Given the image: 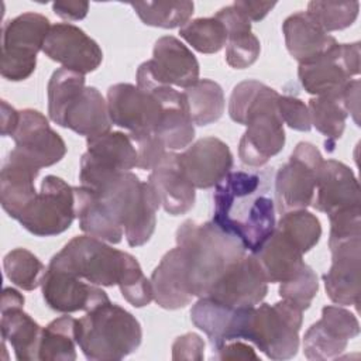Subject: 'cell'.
<instances>
[{"label":"cell","mask_w":361,"mask_h":361,"mask_svg":"<svg viewBox=\"0 0 361 361\" xmlns=\"http://www.w3.org/2000/svg\"><path fill=\"white\" fill-rule=\"evenodd\" d=\"M272 171L228 172L213 193V223L255 254L276 226Z\"/></svg>","instance_id":"obj_1"},{"label":"cell","mask_w":361,"mask_h":361,"mask_svg":"<svg viewBox=\"0 0 361 361\" xmlns=\"http://www.w3.org/2000/svg\"><path fill=\"white\" fill-rule=\"evenodd\" d=\"M49 268L69 272L97 286H118L123 298L134 307L154 300L151 281L135 257L107 245L92 235H76L56 252Z\"/></svg>","instance_id":"obj_2"},{"label":"cell","mask_w":361,"mask_h":361,"mask_svg":"<svg viewBox=\"0 0 361 361\" xmlns=\"http://www.w3.org/2000/svg\"><path fill=\"white\" fill-rule=\"evenodd\" d=\"M278 99L275 89L254 79L234 86L228 116L234 123L247 127L238 142V157L244 165L259 168L283 149L286 137Z\"/></svg>","instance_id":"obj_3"},{"label":"cell","mask_w":361,"mask_h":361,"mask_svg":"<svg viewBox=\"0 0 361 361\" xmlns=\"http://www.w3.org/2000/svg\"><path fill=\"white\" fill-rule=\"evenodd\" d=\"M302 322L303 310L283 299L274 305L238 307L233 312L224 343L245 340L271 360H289L298 354Z\"/></svg>","instance_id":"obj_4"},{"label":"cell","mask_w":361,"mask_h":361,"mask_svg":"<svg viewBox=\"0 0 361 361\" xmlns=\"http://www.w3.org/2000/svg\"><path fill=\"white\" fill-rule=\"evenodd\" d=\"M176 245L185 255L195 298L206 296L220 276L247 251L237 238L220 230L213 221H183L176 230Z\"/></svg>","instance_id":"obj_5"},{"label":"cell","mask_w":361,"mask_h":361,"mask_svg":"<svg viewBox=\"0 0 361 361\" xmlns=\"http://www.w3.org/2000/svg\"><path fill=\"white\" fill-rule=\"evenodd\" d=\"M85 75L56 69L47 87L49 118L79 135L96 137L111 131L107 100L94 86L85 85Z\"/></svg>","instance_id":"obj_6"},{"label":"cell","mask_w":361,"mask_h":361,"mask_svg":"<svg viewBox=\"0 0 361 361\" xmlns=\"http://www.w3.org/2000/svg\"><path fill=\"white\" fill-rule=\"evenodd\" d=\"M75 333L79 348L92 361L123 360L142 341V329L135 316L110 300L76 319Z\"/></svg>","instance_id":"obj_7"},{"label":"cell","mask_w":361,"mask_h":361,"mask_svg":"<svg viewBox=\"0 0 361 361\" xmlns=\"http://www.w3.org/2000/svg\"><path fill=\"white\" fill-rule=\"evenodd\" d=\"M123 227L130 247L149 241L157 226V210L161 206L158 193L149 182H142L130 172H123L93 190Z\"/></svg>","instance_id":"obj_8"},{"label":"cell","mask_w":361,"mask_h":361,"mask_svg":"<svg viewBox=\"0 0 361 361\" xmlns=\"http://www.w3.org/2000/svg\"><path fill=\"white\" fill-rule=\"evenodd\" d=\"M49 28V20L34 11L23 13L3 24L0 73L4 79L21 82L34 73L37 54L42 51Z\"/></svg>","instance_id":"obj_9"},{"label":"cell","mask_w":361,"mask_h":361,"mask_svg":"<svg viewBox=\"0 0 361 361\" xmlns=\"http://www.w3.org/2000/svg\"><path fill=\"white\" fill-rule=\"evenodd\" d=\"M323 157L312 142L302 141L275 173L274 195L279 214L312 204Z\"/></svg>","instance_id":"obj_10"},{"label":"cell","mask_w":361,"mask_h":361,"mask_svg":"<svg viewBox=\"0 0 361 361\" xmlns=\"http://www.w3.org/2000/svg\"><path fill=\"white\" fill-rule=\"evenodd\" d=\"M86 147L80 158L79 180L80 186L90 190H97L117 175L137 168V149L128 134L109 131L89 137Z\"/></svg>","instance_id":"obj_11"},{"label":"cell","mask_w":361,"mask_h":361,"mask_svg":"<svg viewBox=\"0 0 361 361\" xmlns=\"http://www.w3.org/2000/svg\"><path fill=\"white\" fill-rule=\"evenodd\" d=\"M75 188L62 178L48 175L41 190L20 216V224L37 237H52L66 231L76 217Z\"/></svg>","instance_id":"obj_12"},{"label":"cell","mask_w":361,"mask_h":361,"mask_svg":"<svg viewBox=\"0 0 361 361\" xmlns=\"http://www.w3.org/2000/svg\"><path fill=\"white\" fill-rule=\"evenodd\" d=\"M360 73V42L337 44L326 54L299 63L298 78L313 96L340 94L353 76Z\"/></svg>","instance_id":"obj_13"},{"label":"cell","mask_w":361,"mask_h":361,"mask_svg":"<svg viewBox=\"0 0 361 361\" xmlns=\"http://www.w3.org/2000/svg\"><path fill=\"white\" fill-rule=\"evenodd\" d=\"M107 109L111 123L128 130L130 135H157L162 106L151 90L131 83H116L107 90Z\"/></svg>","instance_id":"obj_14"},{"label":"cell","mask_w":361,"mask_h":361,"mask_svg":"<svg viewBox=\"0 0 361 361\" xmlns=\"http://www.w3.org/2000/svg\"><path fill=\"white\" fill-rule=\"evenodd\" d=\"M360 334L355 314L341 306H324L322 317L303 336V354L307 360H334Z\"/></svg>","instance_id":"obj_15"},{"label":"cell","mask_w":361,"mask_h":361,"mask_svg":"<svg viewBox=\"0 0 361 361\" xmlns=\"http://www.w3.org/2000/svg\"><path fill=\"white\" fill-rule=\"evenodd\" d=\"M135 79L138 87L151 90L161 102L162 118L157 135L165 148L168 151H176L189 147L195 138V124L183 92H178L172 86L159 85L151 80L140 68L137 69Z\"/></svg>","instance_id":"obj_16"},{"label":"cell","mask_w":361,"mask_h":361,"mask_svg":"<svg viewBox=\"0 0 361 361\" xmlns=\"http://www.w3.org/2000/svg\"><path fill=\"white\" fill-rule=\"evenodd\" d=\"M268 293V281L254 254H245L234 262L210 288L207 298L228 307L259 305Z\"/></svg>","instance_id":"obj_17"},{"label":"cell","mask_w":361,"mask_h":361,"mask_svg":"<svg viewBox=\"0 0 361 361\" xmlns=\"http://www.w3.org/2000/svg\"><path fill=\"white\" fill-rule=\"evenodd\" d=\"M14 151L35 168H47L59 162L66 154L62 137L49 127L47 117L34 109L20 111L18 126L11 135Z\"/></svg>","instance_id":"obj_18"},{"label":"cell","mask_w":361,"mask_h":361,"mask_svg":"<svg viewBox=\"0 0 361 361\" xmlns=\"http://www.w3.org/2000/svg\"><path fill=\"white\" fill-rule=\"evenodd\" d=\"M42 52L62 68L86 75L96 71L103 61V51L82 28L71 23L51 25Z\"/></svg>","instance_id":"obj_19"},{"label":"cell","mask_w":361,"mask_h":361,"mask_svg":"<svg viewBox=\"0 0 361 361\" xmlns=\"http://www.w3.org/2000/svg\"><path fill=\"white\" fill-rule=\"evenodd\" d=\"M151 80L178 87H189L199 80V62L193 52L172 35L155 41L152 58L140 66Z\"/></svg>","instance_id":"obj_20"},{"label":"cell","mask_w":361,"mask_h":361,"mask_svg":"<svg viewBox=\"0 0 361 361\" xmlns=\"http://www.w3.org/2000/svg\"><path fill=\"white\" fill-rule=\"evenodd\" d=\"M41 289L48 307L65 314L79 310L87 312L110 300L107 293L97 285L49 267H47Z\"/></svg>","instance_id":"obj_21"},{"label":"cell","mask_w":361,"mask_h":361,"mask_svg":"<svg viewBox=\"0 0 361 361\" xmlns=\"http://www.w3.org/2000/svg\"><path fill=\"white\" fill-rule=\"evenodd\" d=\"M178 161L188 179L197 189L216 186L233 168L228 145L217 137H204L178 154Z\"/></svg>","instance_id":"obj_22"},{"label":"cell","mask_w":361,"mask_h":361,"mask_svg":"<svg viewBox=\"0 0 361 361\" xmlns=\"http://www.w3.org/2000/svg\"><path fill=\"white\" fill-rule=\"evenodd\" d=\"M24 296L13 288H4L0 303V330L3 341H8L18 361L38 360L42 327L23 310Z\"/></svg>","instance_id":"obj_23"},{"label":"cell","mask_w":361,"mask_h":361,"mask_svg":"<svg viewBox=\"0 0 361 361\" xmlns=\"http://www.w3.org/2000/svg\"><path fill=\"white\" fill-rule=\"evenodd\" d=\"M312 206L327 216L361 207L360 185L351 168L336 159L323 161Z\"/></svg>","instance_id":"obj_24"},{"label":"cell","mask_w":361,"mask_h":361,"mask_svg":"<svg viewBox=\"0 0 361 361\" xmlns=\"http://www.w3.org/2000/svg\"><path fill=\"white\" fill-rule=\"evenodd\" d=\"M331 251V267L323 275L329 299L338 306H358L360 303V269L361 238L343 241Z\"/></svg>","instance_id":"obj_25"},{"label":"cell","mask_w":361,"mask_h":361,"mask_svg":"<svg viewBox=\"0 0 361 361\" xmlns=\"http://www.w3.org/2000/svg\"><path fill=\"white\" fill-rule=\"evenodd\" d=\"M148 182L158 193L161 206L168 214L182 216L195 206L196 188L185 175L179 165L178 154L173 151H166L151 169Z\"/></svg>","instance_id":"obj_26"},{"label":"cell","mask_w":361,"mask_h":361,"mask_svg":"<svg viewBox=\"0 0 361 361\" xmlns=\"http://www.w3.org/2000/svg\"><path fill=\"white\" fill-rule=\"evenodd\" d=\"M151 288L155 303L166 310L186 307L195 298L190 289L186 261L182 250L165 252L151 275Z\"/></svg>","instance_id":"obj_27"},{"label":"cell","mask_w":361,"mask_h":361,"mask_svg":"<svg viewBox=\"0 0 361 361\" xmlns=\"http://www.w3.org/2000/svg\"><path fill=\"white\" fill-rule=\"evenodd\" d=\"M39 169L11 149L0 172V203L3 210L18 220L35 199V178Z\"/></svg>","instance_id":"obj_28"},{"label":"cell","mask_w":361,"mask_h":361,"mask_svg":"<svg viewBox=\"0 0 361 361\" xmlns=\"http://www.w3.org/2000/svg\"><path fill=\"white\" fill-rule=\"evenodd\" d=\"M282 32L288 52L299 63L309 62L338 44L307 11H298L286 17L282 24Z\"/></svg>","instance_id":"obj_29"},{"label":"cell","mask_w":361,"mask_h":361,"mask_svg":"<svg viewBox=\"0 0 361 361\" xmlns=\"http://www.w3.org/2000/svg\"><path fill=\"white\" fill-rule=\"evenodd\" d=\"M226 30V62L234 69L251 66L261 54V42L251 31V23L231 4L220 8L216 14Z\"/></svg>","instance_id":"obj_30"},{"label":"cell","mask_w":361,"mask_h":361,"mask_svg":"<svg viewBox=\"0 0 361 361\" xmlns=\"http://www.w3.org/2000/svg\"><path fill=\"white\" fill-rule=\"evenodd\" d=\"M254 255L268 283H282L292 279L306 264L298 245L276 227Z\"/></svg>","instance_id":"obj_31"},{"label":"cell","mask_w":361,"mask_h":361,"mask_svg":"<svg viewBox=\"0 0 361 361\" xmlns=\"http://www.w3.org/2000/svg\"><path fill=\"white\" fill-rule=\"evenodd\" d=\"M75 188V209L79 219V227L87 235L99 240L118 244L123 238L124 230L111 216L102 199L85 186Z\"/></svg>","instance_id":"obj_32"},{"label":"cell","mask_w":361,"mask_h":361,"mask_svg":"<svg viewBox=\"0 0 361 361\" xmlns=\"http://www.w3.org/2000/svg\"><path fill=\"white\" fill-rule=\"evenodd\" d=\"M312 126L326 137V149L331 152L336 141L341 138L348 111L341 93L329 96H314L307 104Z\"/></svg>","instance_id":"obj_33"},{"label":"cell","mask_w":361,"mask_h":361,"mask_svg":"<svg viewBox=\"0 0 361 361\" xmlns=\"http://www.w3.org/2000/svg\"><path fill=\"white\" fill-rule=\"evenodd\" d=\"M76 319L61 316L42 327L38 360L41 361H75L76 360Z\"/></svg>","instance_id":"obj_34"},{"label":"cell","mask_w":361,"mask_h":361,"mask_svg":"<svg viewBox=\"0 0 361 361\" xmlns=\"http://www.w3.org/2000/svg\"><path fill=\"white\" fill-rule=\"evenodd\" d=\"M195 126H207L220 120L226 100L221 86L212 79H199L183 90Z\"/></svg>","instance_id":"obj_35"},{"label":"cell","mask_w":361,"mask_h":361,"mask_svg":"<svg viewBox=\"0 0 361 361\" xmlns=\"http://www.w3.org/2000/svg\"><path fill=\"white\" fill-rule=\"evenodd\" d=\"M233 312L234 307L221 305L207 296L199 298L192 306L190 320L207 336L213 351L224 343V336Z\"/></svg>","instance_id":"obj_36"},{"label":"cell","mask_w":361,"mask_h":361,"mask_svg":"<svg viewBox=\"0 0 361 361\" xmlns=\"http://www.w3.org/2000/svg\"><path fill=\"white\" fill-rule=\"evenodd\" d=\"M130 6L145 25L158 28H182L195 10L193 1H135Z\"/></svg>","instance_id":"obj_37"},{"label":"cell","mask_w":361,"mask_h":361,"mask_svg":"<svg viewBox=\"0 0 361 361\" xmlns=\"http://www.w3.org/2000/svg\"><path fill=\"white\" fill-rule=\"evenodd\" d=\"M4 274L23 290H34L41 286L42 278L47 272L45 265L27 248H14L3 258Z\"/></svg>","instance_id":"obj_38"},{"label":"cell","mask_w":361,"mask_h":361,"mask_svg":"<svg viewBox=\"0 0 361 361\" xmlns=\"http://www.w3.org/2000/svg\"><path fill=\"white\" fill-rule=\"evenodd\" d=\"M179 35L200 54H216L227 41L224 24L213 17H200L179 28Z\"/></svg>","instance_id":"obj_39"},{"label":"cell","mask_w":361,"mask_h":361,"mask_svg":"<svg viewBox=\"0 0 361 361\" xmlns=\"http://www.w3.org/2000/svg\"><path fill=\"white\" fill-rule=\"evenodd\" d=\"M275 227L292 240L303 254L310 251L322 237L320 220L306 209L281 214Z\"/></svg>","instance_id":"obj_40"},{"label":"cell","mask_w":361,"mask_h":361,"mask_svg":"<svg viewBox=\"0 0 361 361\" xmlns=\"http://www.w3.org/2000/svg\"><path fill=\"white\" fill-rule=\"evenodd\" d=\"M326 31H340L351 27L360 11L358 1H309L306 10Z\"/></svg>","instance_id":"obj_41"},{"label":"cell","mask_w":361,"mask_h":361,"mask_svg":"<svg viewBox=\"0 0 361 361\" xmlns=\"http://www.w3.org/2000/svg\"><path fill=\"white\" fill-rule=\"evenodd\" d=\"M319 281L313 268L307 264L289 281L279 285V296L298 306L300 310L310 307L313 298L317 295Z\"/></svg>","instance_id":"obj_42"},{"label":"cell","mask_w":361,"mask_h":361,"mask_svg":"<svg viewBox=\"0 0 361 361\" xmlns=\"http://www.w3.org/2000/svg\"><path fill=\"white\" fill-rule=\"evenodd\" d=\"M329 248H333L334 245L347 240L361 238V207L334 213L329 216Z\"/></svg>","instance_id":"obj_43"},{"label":"cell","mask_w":361,"mask_h":361,"mask_svg":"<svg viewBox=\"0 0 361 361\" xmlns=\"http://www.w3.org/2000/svg\"><path fill=\"white\" fill-rule=\"evenodd\" d=\"M278 110L282 121L296 131H310V113L305 102L298 97L279 94Z\"/></svg>","instance_id":"obj_44"},{"label":"cell","mask_w":361,"mask_h":361,"mask_svg":"<svg viewBox=\"0 0 361 361\" xmlns=\"http://www.w3.org/2000/svg\"><path fill=\"white\" fill-rule=\"evenodd\" d=\"M130 138L137 149V168L140 169L151 171L168 151L155 134L130 135Z\"/></svg>","instance_id":"obj_45"},{"label":"cell","mask_w":361,"mask_h":361,"mask_svg":"<svg viewBox=\"0 0 361 361\" xmlns=\"http://www.w3.org/2000/svg\"><path fill=\"white\" fill-rule=\"evenodd\" d=\"M204 358V341L196 333L179 336L172 344V360H196Z\"/></svg>","instance_id":"obj_46"},{"label":"cell","mask_w":361,"mask_h":361,"mask_svg":"<svg viewBox=\"0 0 361 361\" xmlns=\"http://www.w3.org/2000/svg\"><path fill=\"white\" fill-rule=\"evenodd\" d=\"M213 357L217 360H259L254 348L245 344L243 340H231L224 343L213 351Z\"/></svg>","instance_id":"obj_47"},{"label":"cell","mask_w":361,"mask_h":361,"mask_svg":"<svg viewBox=\"0 0 361 361\" xmlns=\"http://www.w3.org/2000/svg\"><path fill=\"white\" fill-rule=\"evenodd\" d=\"M233 6L251 23L261 21L275 6V1H251V0H238Z\"/></svg>","instance_id":"obj_48"},{"label":"cell","mask_w":361,"mask_h":361,"mask_svg":"<svg viewBox=\"0 0 361 361\" xmlns=\"http://www.w3.org/2000/svg\"><path fill=\"white\" fill-rule=\"evenodd\" d=\"M52 10L58 17L63 20L79 21L87 16L89 3L87 1H55L52 3Z\"/></svg>","instance_id":"obj_49"},{"label":"cell","mask_w":361,"mask_h":361,"mask_svg":"<svg viewBox=\"0 0 361 361\" xmlns=\"http://www.w3.org/2000/svg\"><path fill=\"white\" fill-rule=\"evenodd\" d=\"M345 109L348 114L353 116L355 124L358 126V111H360V80L351 79L341 93Z\"/></svg>","instance_id":"obj_50"},{"label":"cell","mask_w":361,"mask_h":361,"mask_svg":"<svg viewBox=\"0 0 361 361\" xmlns=\"http://www.w3.org/2000/svg\"><path fill=\"white\" fill-rule=\"evenodd\" d=\"M20 121V111L10 106L6 100H1V135H13Z\"/></svg>","instance_id":"obj_51"}]
</instances>
